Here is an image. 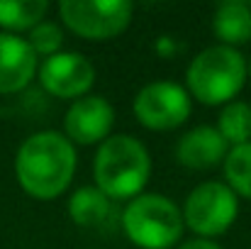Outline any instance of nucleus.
<instances>
[{"label":"nucleus","mask_w":251,"mask_h":249,"mask_svg":"<svg viewBox=\"0 0 251 249\" xmlns=\"http://www.w3.org/2000/svg\"><path fill=\"white\" fill-rule=\"evenodd\" d=\"M76 147L56 132L42 130L29 135L15 154V176L22 191L37 200H51L61 195L76 173Z\"/></svg>","instance_id":"f257e3e1"},{"label":"nucleus","mask_w":251,"mask_h":249,"mask_svg":"<svg viewBox=\"0 0 251 249\" xmlns=\"http://www.w3.org/2000/svg\"><path fill=\"white\" fill-rule=\"evenodd\" d=\"M93 176L95 188L110 200H132L142 195L151 176V154L132 135H110L98 147Z\"/></svg>","instance_id":"f03ea898"},{"label":"nucleus","mask_w":251,"mask_h":249,"mask_svg":"<svg viewBox=\"0 0 251 249\" xmlns=\"http://www.w3.org/2000/svg\"><path fill=\"white\" fill-rule=\"evenodd\" d=\"M188 93L205 105H227L247 83V59L239 49L212 44L198 52L185 71Z\"/></svg>","instance_id":"7ed1b4c3"},{"label":"nucleus","mask_w":251,"mask_h":249,"mask_svg":"<svg viewBox=\"0 0 251 249\" xmlns=\"http://www.w3.org/2000/svg\"><path fill=\"white\" fill-rule=\"evenodd\" d=\"M129 242L142 249H168L183 235L180 208L161 193H142L127 203L120 215Z\"/></svg>","instance_id":"20e7f679"},{"label":"nucleus","mask_w":251,"mask_h":249,"mask_svg":"<svg viewBox=\"0 0 251 249\" xmlns=\"http://www.w3.org/2000/svg\"><path fill=\"white\" fill-rule=\"evenodd\" d=\"M180 213L183 222L195 235L212 240L234 225L239 215V198L222 181H202L185 195Z\"/></svg>","instance_id":"39448f33"},{"label":"nucleus","mask_w":251,"mask_h":249,"mask_svg":"<svg viewBox=\"0 0 251 249\" xmlns=\"http://www.w3.org/2000/svg\"><path fill=\"white\" fill-rule=\"evenodd\" d=\"M59 15L78 37L100 42L129 27L134 5L129 0H61Z\"/></svg>","instance_id":"423d86ee"},{"label":"nucleus","mask_w":251,"mask_h":249,"mask_svg":"<svg viewBox=\"0 0 251 249\" xmlns=\"http://www.w3.org/2000/svg\"><path fill=\"white\" fill-rule=\"evenodd\" d=\"M188 88L173 81H151L134 95V115L149 130H173L190 117Z\"/></svg>","instance_id":"0eeeda50"},{"label":"nucleus","mask_w":251,"mask_h":249,"mask_svg":"<svg viewBox=\"0 0 251 249\" xmlns=\"http://www.w3.org/2000/svg\"><path fill=\"white\" fill-rule=\"evenodd\" d=\"M44 90L56 98H83L95 83V66L81 52H56L37 69Z\"/></svg>","instance_id":"6e6552de"},{"label":"nucleus","mask_w":251,"mask_h":249,"mask_svg":"<svg viewBox=\"0 0 251 249\" xmlns=\"http://www.w3.org/2000/svg\"><path fill=\"white\" fill-rule=\"evenodd\" d=\"M115 125V108L102 95H83L74 100L64 117L66 137L74 144H95L105 142Z\"/></svg>","instance_id":"1a4fd4ad"},{"label":"nucleus","mask_w":251,"mask_h":249,"mask_svg":"<svg viewBox=\"0 0 251 249\" xmlns=\"http://www.w3.org/2000/svg\"><path fill=\"white\" fill-rule=\"evenodd\" d=\"M37 54L20 34L0 32V95L17 93L37 74Z\"/></svg>","instance_id":"9d476101"},{"label":"nucleus","mask_w":251,"mask_h":249,"mask_svg":"<svg viewBox=\"0 0 251 249\" xmlns=\"http://www.w3.org/2000/svg\"><path fill=\"white\" fill-rule=\"evenodd\" d=\"M227 142L212 125H198L188 130L178 144H176V157L178 162L188 168H210V166L225 162L227 157Z\"/></svg>","instance_id":"9b49d317"},{"label":"nucleus","mask_w":251,"mask_h":249,"mask_svg":"<svg viewBox=\"0 0 251 249\" xmlns=\"http://www.w3.org/2000/svg\"><path fill=\"white\" fill-rule=\"evenodd\" d=\"M69 215L81 227L107 230L110 225H115V205L95 186H81L78 191H74V195L69 198Z\"/></svg>","instance_id":"f8f14e48"},{"label":"nucleus","mask_w":251,"mask_h":249,"mask_svg":"<svg viewBox=\"0 0 251 249\" xmlns=\"http://www.w3.org/2000/svg\"><path fill=\"white\" fill-rule=\"evenodd\" d=\"M212 29L220 44L234 47L251 39V5L244 0H225L215 7Z\"/></svg>","instance_id":"ddd939ff"},{"label":"nucleus","mask_w":251,"mask_h":249,"mask_svg":"<svg viewBox=\"0 0 251 249\" xmlns=\"http://www.w3.org/2000/svg\"><path fill=\"white\" fill-rule=\"evenodd\" d=\"M49 10L47 0H0V27L10 34L37 27Z\"/></svg>","instance_id":"4468645a"},{"label":"nucleus","mask_w":251,"mask_h":249,"mask_svg":"<svg viewBox=\"0 0 251 249\" xmlns=\"http://www.w3.org/2000/svg\"><path fill=\"white\" fill-rule=\"evenodd\" d=\"M217 132L227 144L239 147L251 142V105L244 100H232L222 108L217 120Z\"/></svg>","instance_id":"2eb2a0df"},{"label":"nucleus","mask_w":251,"mask_h":249,"mask_svg":"<svg viewBox=\"0 0 251 249\" xmlns=\"http://www.w3.org/2000/svg\"><path fill=\"white\" fill-rule=\"evenodd\" d=\"M225 178L227 186L237 193L251 200V142L232 147L225 157Z\"/></svg>","instance_id":"dca6fc26"},{"label":"nucleus","mask_w":251,"mask_h":249,"mask_svg":"<svg viewBox=\"0 0 251 249\" xmlns=\"http://www.w3.org/2000/svg\"><path fill=\"white\" fill-rule=\"evenodd\" d=\"M27 42H29V47L34 49L37 56H51V54L61 52V44H64V29H61V25H56V22L42 20L37 27L29 29Z\"/></svg>","instance_id":"f3484780"},{"label":"nucleus","mask_w":251,"mask_h":249,"mask_svg":"<svg viewBox=\"0 0 251 249\" xmlns=\"http://www.w3.org/2000/svg\"><path fill=\"white\" fill-rule=\"evenodd\" d=\"M178 249H222L217 242H212V240H202V237H195V240H188V242H183Z\"/></svg>","instance_id":"a211bd4d"},{"label":"nucleus","mask_w":251,"mask_h":249,"mask_svg":"<svg viewBox=\"0 0 251 249\" xmlns=\"http://www.w3.org/2000/svg\"><path fill=\"white\" fill-rule=\"evenodd\" d=\"M247 76L251 79V56H249V61H247Z\"/></svg>","instance_id":"6ab92c4d"}]
</instances>
